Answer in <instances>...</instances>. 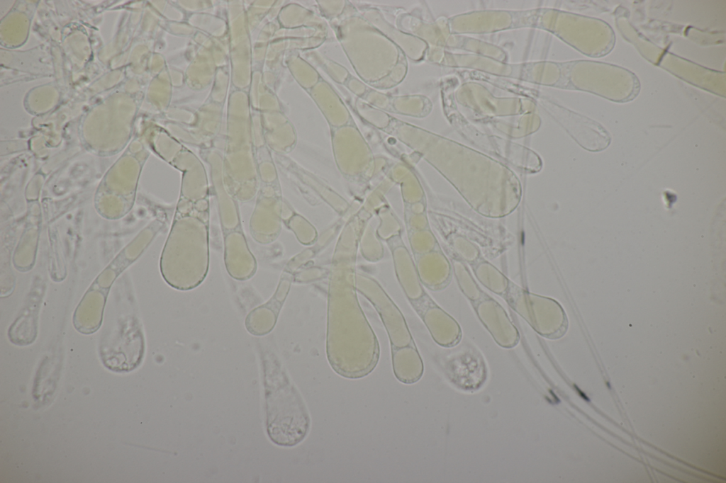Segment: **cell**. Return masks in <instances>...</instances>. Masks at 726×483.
Segmentation results:
<instances>
[{
  "label": "cell",
  "mask_w": 726,
  "mask_h": 483,
  "mask_svg": "<svg viewBox=\"0 0 726 483\" xmlns=\"http://www.w3.org/2000/svg\"><path fill=\"white\" fill-rule=\"evenodd\" d=\"M506 295L512 309L542 333H554L566 323L564 309L552 298L527 292L512 283Z\"/></svg>",
  "instance_id": "obj_1"
},
{
  "label": "cell",
  "mask_w": 726,
  "mask_h": 483,
  "mask_svg": "<svg viewBox=\"0 0 726 483\" xmlns=\"http://www.w3.org/2000/svg\"><path fill=\"white\" fill-rule=\"evenodd\" d=\"M475 309L479 319L495 336L502 328L517 334L506 311L495 300L490 297L480 299L475 305Z\"/></svg>",
  "instance_id": "obj_2"
},
{
  "label": "cell",
  "mask_w": 726,
  "mask_h": 483,
  "mask_svg": "<svg viewBox=\"0 0 726 483\" xmlns=\"http://www.w3.org/2000/svg\"><path fill=\"white\" fill-rule=\"evenodd\" d=\"M475 274L481 284L497 295L506 294L509 288V280L491 266L485 270L479 267L476 269Z\"/></svg>",
  "instance_id": "obj_3"
},
{
  "label": "cell",
  "mask_w": 726,
  "mask_h": 483,
  "mask_svg": "<svg viewBox=\"0 0 726 483\" xmlns=\"http://www.w3.org/2000/svg\"><path fill=\"white\" fill-rule=\"evenodd\" d=\"M458 285L464 295L471 301L477 302L481 298L482 291L471 274L464 268L455 269Z\"/></svg>",
  "instance_id": "obj_4"
}]
</instances>
